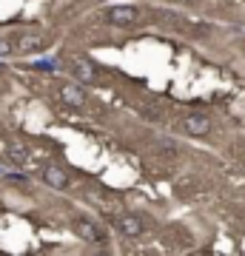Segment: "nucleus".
<instances>
[{
	"mask_svg": "<svg viewBox=\"0 0 245 256\" xmlns=\"http://www.w3.org/2000/svg\"><path fill=\"white\" fill-rule=\"evenodd\" d=\"M63 66L72 72L74 80H80V82H91L94 77H97V66H94V60H89L86 54H77V52H69V54L63 57Z\"/></svg>",
	"mask_w": 245,
	"mask_h": 256,
	"instance_id": "2",
	"label": "nucleus"
},
{
	"mask_svg": "<svg viewBox=\"0 0 245 256\" xmlns=\"http://www.w3.org/2000/svg\"><path fill=\"white\" fill-rule=\"evenodd\" d=\"M117 228H120V234H126V236H140V234H143V220L134 216V214H120Z\"/></svg>",
	"mask_w": 245,
	"mask_h": 256,
	"instance_id": "7",
	"label": "nucleus"
},
{
	"mask_svg": "<svg viewBox=\"0 0 245 256\" xmlns=\"http://www.w3.org/2000/svg\"><path fill=\"white\" fill-rule=\"evenodd\" d=\"M72 234L83 242H103L106 234L97 222H91L89 216H72Z\"/></svg>",
	"mask_w": 245,
	"mask_h": 256,
	"instance_id": "4",
	"label": "nucleus"
},
{
	"mask_svg": "<svg viewBox=\"0 0 245 256\" xmlns=\"http://www.w3.org/2000/svg\"><path fill=\"white\" fill-rule=\"evenodd\" d=\"M137 9L134 6H111V9H106V20H109L111 26H131V23H137Z\"/></svg>",
	"mask_w": 245,
	"mask_h": 256,
	"instance_id": "5",
	"label": "nucleus"
},
{
	"mask_svg": "<svg viewBox=\"0 0 245 256\" xmlns=\"http://www.w3.org/2000/svg\"><path fill=\"white\" fill-rule=\"evenodd\" d=\"M29 12H37L32 0H0V63L40 54L49 48L52 34L37 26Z\"/></svg>",
	"mask_w": 245,
	"mask_h": 256,
	"instance_id": "1",
	"label": "nucleus"
},
{
	"mask_svg": "<svg viewBox=\"0 0 245 256\" xmlns=\"http://www.w3.org/2000/svg\"><path fill=\"white\" fill-rule=\"evenodd\" d=\"M182 131H185L188 137H205L211 131V122H208V117H202V114H188V117L182 120Z\"/></svg>",
	"mask_w": 245,
	"mask_h": 256,
	"instance_id": "6",
	"label": "nucleus"
},
{
	"mask_svg": "<svg viewBox=\"0 0 245 256\" xmlns=\"http://www.w3.org/2000/svg\"><path fill=\"white\" fill-rule=\"evenodd\" d=\"M55 94L66 108H83L86 106V88L77 86V82H57Z\"/></svg>",
	"mask_w": 245,
	"mask_h": 256,
	"instance_id": "3",
	"label": "nucleus"
}]
</instances>
